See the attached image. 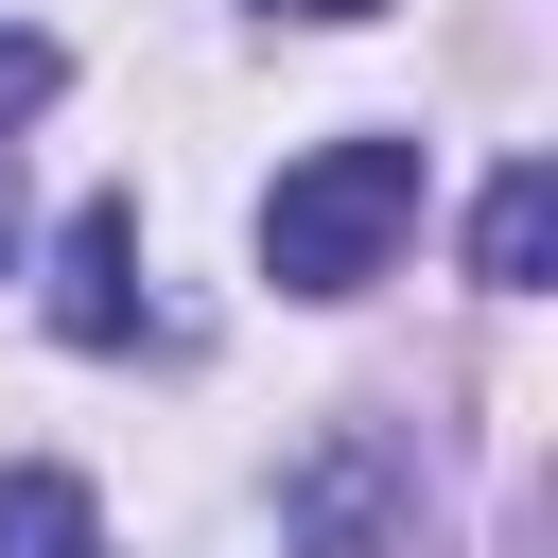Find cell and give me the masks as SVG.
Returning <instances> with one entry per match:
<instances>
[{"instance_id":"obj_1","label":"cell","mask_w":558,"mask_h":558,"mask_svg":"<svg viewBox=\"0 0 558 558\" xmlns=\"http://www.w3.org/2000/svg\"><path fill=\"white\" fill-rule=\"evenodd\" d=\"M401 227H418V140H314L262 192V279L279 296H366Z\"/></svg>"},{"instance_id":"obj_2","label":"cell","mask_w":558,"mask_h":558,"mask_svg":"<svg viewBox=\"0 0 558 558\" xmlns=\"http://www.w3.org/2000/svg\"><path fill=\"white\" fill-rule=\"evenodd\" d=\"M52 331H70V349H140V209H122V192L70 209V244H52Z\"/></svg>"},{"instance_id":"obj_3","label":"cell","mask_w":558,"mask_h":558,"mask_svg":"<svg viewBox=\"0 0 558 558\" xmlns=\"http://www.w3.org/2000/svg\"><path fill=\"white\" fill-rule=\"evenodd\" d=\"M541 227H558V174H541V157H506V174H488V209H471V279H488V296H523V279H541Z\"/></svg>"},{"instance_id":"obj_4","label":"cell","mask_w":558,"mask_h":558,"mask_svg":"<svg viewBox=\"0 0 558 558\" xmlns=\"http://www.w3.org/2000/svg\"><path fill=\"white\" fill-rule=\"evenodd\" d=\"M0 558H105V506L70 471H0Z\"/></svg>"},{"instance_id":"obj_5","label":"cell","mask_w":558,"mask_h":558,"mask_svg":"<svg viewBox=\"0 0 558 558\" xmlns=\"http://www.w3.org/2000/svg\"><path fill=\"white\" fill-rule=\"evenodd\" d=\"M52 87H70V52H52V35H0V157H17V122H35Z\"/></svg>"},{"instance_id":"obj_6","label":"cell","mask_w":558,"mask_h":558,"mask_svg":"<svg viewBox=\"0 0 558 558\" xmlns=\"http://www.w3.org/2000/svg\"><path fill=\"white\" fill-rule=\"evenodd\" d=\"M279 17H384V0H279Z\"/></svg>"},{"instance_id":"obj_7","label":"cell","mask_w":558,"mask_h":558,"mask_svg":"<svg viewBox=\"0 0 558 558\" xmlns=\"http://www.w3.org/2000/svg\"><path fill=\"white\" fill-rule=\"evenodd\" d=\"M0 244H17V157H0Z\"/></svg>"}]
</instances>
